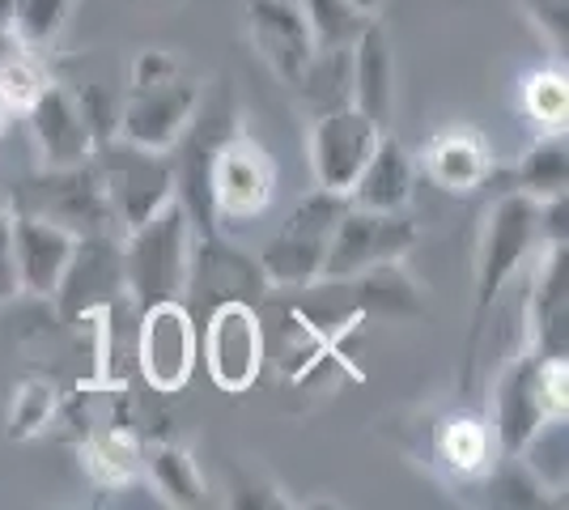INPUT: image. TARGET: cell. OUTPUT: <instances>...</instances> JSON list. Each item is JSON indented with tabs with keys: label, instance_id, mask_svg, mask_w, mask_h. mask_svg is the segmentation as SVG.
I'll return each instance as SVG.
<instances>
[{
	"label": "cell",
	"instance_id": "4",
	"mask_svg": "<svg viewBox=\"0 0 569 510\" xmlns=\"http://www.w3.org/2000/svg\"><path fill=\"white\" fill-rule=\"evenodd\" d=\"M569 409V362L566 358H540L531 349H522L519 358H510L506 370L493 383L489 396V426L498 438L501 460L519 456L527 438L536 434L545 421L566 417Z\"/></svg>",
	"mask_w": 569,
	"mask_h": 510
},
{
	"label": "cell",
	"instance_id": "21",
	"mask_svg": "<svg viewBox=\"0 0 569 510\" xmlns=\"http://www.w3.org/2000/svg\"><path fill=\"white\" fill-rule=\"evenodd\" d=\"M412 188H417V158L391 132H382L375 153L366 158V167L349 188V204L375 209V213H403L412 204Z\"/></svg>",
	"mask_w": 569,
	"mask_h": 510
},
{
	"label": "cell",
	"instance_id": "29",
	"mask_svg": "<svg viewBox=\"0 0 569 510\" xmlns=\"http://www.w3.org/2000/svg\"><path fill=\"white\" fill-rule=\"evenodd\" d=\"M77 0H13L9 13V30L22 39L26 48L48 51L60 43V34L69 30V18Z\"/></svg>",
	"mask_w": 569,
	"mask_h": 510
},
{
	"label": "cell",
	"instance_id": "16",
	"mask_svg": "<svg viewBox=\"0 0 569 510\" xmlns=\"http://www.w3.org/2000/svg\"><path fill=\"white\" fill-rule=\"evenodd\" d=\"M123 293V264H119V234H90L77 239L56 302L64 319L107 316Z\"/></svg>",
	"mask_w": 569,
	"mask_h": 510
},
{
	"label": "cell",
	"instance_id": "20",
	"mask_svg": "<svg viewBox=\"0 0 569 510\" xmlns=\"http://www.w3.org/2000/svg\"><path fill=\"white\" fill-rule=\"evenodd\" d=\"M349 94H353L357 111H366L379 128L391 123V111H396V51H391V34L379 18L366 26L361 39L349 48Z\"/></svg>",
	"mask_w": 569,
	"mask_h": 510
},
{
	"label": "cell",
	"instance_id": "33",
	"mask_svg": "<svg viewBox=\"0 0 569 510\" xmlns=\"http://www.w3.org/2000/svg\"><path fill=\"white\" fill-rule=\"evenodd\" d=\"M13 116H18V107H13V102H9V98L0 94V137H4V132H9V128H13Z\"/></svg>",
	"mask_w": 569,
	"mask_h": 510
},
{
	"label": "cell",
	"instance_id": "2",
	"mask_svg": "<svg viewBox=\"0 0 569 510\" xmlns=\"http://www.w3.org/2000/svg\"><path fill=\"white\" fill-rule=\"evenodd\" d=\"M191 251H196V221L170 200L153 218L119 234V264H123V293L128 302L144 311L167 298H188Z\"/></svg>",
	"mask_w": 569,
	"mask_h": 510
},
{
	"label": "cell",
	"instance_id": "18",
	"mask_svg": "<svg viewBox=\"0 0 569 510\" xmlns=\"http://www.w3.org/2000/svg\"><path fill=\"white\" fill-rule=\"evenodd\" d=\"M426 179L433 188L451 196H472L476 188H485L498 170L493 146L485 141V132H476L468 123H451V128H438L421 146V162Z\"/></svg>",
	"mask_w": 569,
	"mask_h": 510
},
{
	"label": "cell",
	"instance_id": "8",
	"mask_svg": "<svg viewBox=\"0 0 569 510\" xmlns=\"http://www.w3.org/2000/svg\"><path fill=\"white\" fill-rule=\"evenodd\" d=\"M90 162L102 179V192L111 200L119 234L141 226L144 218H153L162 204L174 200V162L162 149H144L123 141V137H107L94 146Z\"/></svg>",
	"mask_w": 569,
	"mask_h": 510
},
{
	"label": "cell",
	"instance_id": "5",
	"mask_svg": "<svg viewBox=\"0 0 569 510\" xmlns=\"http://www.w3.org/2000/svg\"><path fill=\"white\" fill-rule=\"evenodd\" d=\"M9 209L43 218L60 230H69L77 239L90 234H119L111 200L102 192L94 162H77V167H43L22 183L9 188Z\"/></svg>",
	"mask_w": 569,
	"mask_h": 510
},
{
	"label": "cell",
	"instance_id": "31",
	"mask_svg": "<svg viewBox=\"0 0 569 510\" xmlns=\"http://www.w3.org/2000/svg\"><path fill=\"white\" fill-rule=\"evenodd\" d=\"M230 507H289V498H284L281 486H272L263 472H247V468H238L234 481H230V498H226Z\"/></svg>",
	"mask_w": 569,
	"mask_h": 510
},
{
	"label": "cell",
	"instance_id": "27",
	"mask_svg": "<svg viewBox=\"0 0 569 510\" xmlns=\"http://www.w3.org/2000/svg\"><path fill=\"white\" fill-rule=\"evenodd\" d=\"M56 413H60V391H56V383L43 379V374H26L22 383L13 388V400H9L4 434L13 438V442L39 438L48 426H56Z\"/></svg>",
	"mask_w": 569,
	"mask_h": 510
},
{
	"label": "cell",
	"instance_id": "12",
	"mask_svg": "<svg viewBox=\"0 0 569 510\" xmlns=\"http://www.w3.org/2000/svg\"><path fill=\"white\" fill-rule=\"evenodd\" d=\"M310 174H315V188H328V192L349 196L353 179L361 174L366 158L375 153L379 137L387 128L370 120L366 111H357L353 102L332 107V111H319L310 116Z\"/></svg>",
	"mask_w": 569,
	"mask_h": 510
},
{
	"label": "cell",
	"instance_id": "6",
	"mask_svg": "<svg viewBox=\"0 0 569 510\" xmlns=\"http://www.w3.org/2000/svg\"><path fill=\"white\" fill-rule=\"evenodd\" d=\"M349 209V196L315 188L293 204V213L281 221V230L260 251V272L277 290H310L319 286L323 256L332 243V230L340 213Z\"/></svg>",
	"mask_w": 569,
	"mask_h": 510
},
{
	"label": "cell",
	"instance_id": "28",
	"mask_svg": "<svg viewBox=\"0 0 569 510\" xmlns=\"http://www.w3.org/2000/svg\"><path fill=\"white\" fill-rule=\"evenodd\" d=\"M522 111L540 132H566L569 120V77L566 64H548L522 81Z\"/></svg>",
	"mask_w": 569,
	"mask_h": 510
},
{
	"label": "cell",
	"instance_id": "13",
	"mask_svg": "<svg viewBox=\"0 0 569 510\" xmlns=\"http://www.w3.org/2000/svg\"><path fill=\"white\" fill-rule=\"evenodd\" d=\"M22 116H26V123H30V137H34V149H39V158H43V167H77V162H90V153H94V146H98V132L69 81H56V77H51Z\"/></svg>",
	"mask_w": 569,
	"mask_h": 510
},
{
	"label": "cell",
	"instance_id": "9",
	"mask_svg": "<svg viewBox=\"0 0 569 510\" xmlns=\"http://www.w3.org/2000/svg\"><path fill=\"white\" fill-rule=\"evenodd\" d=\"M421 230L408 213H375V209H345L332 230V243L323 256L319 281H353L361 272L400 264L417 247Z\"/></svg>",
	"mask_w": 569,
	"mask_h": 510
},
{
	"label": "cell",
	"instance_id": "22",
	"mask_svg": "<svg viewBox=\"0 0 569 510\" xmlns=\"http://www.w3.org/2000/svg\"><path fill=\"white\" fill-rule=\"evenodd\" d=\"M144 442L123 421H102L81 438V468L98 489H128L144 477Z\"/></svg>",
	"mask_w": 569,
	"mask_h": 510
},
{
	"label": "cell",
	"instance_id": "24",
	"mask_svg": "<svg viewBox=\"0 0 569 510\" xmlns=\"http://www.w3.org/2000/svg\"><path fill=\"white\" fill-rule=\"evenodd\" d=\"M515 188L527 192L531 200H552L566 196L569 188V141L566 132H540L531 149L519 158L515 170Z\"/></svg>",
	"mask_w": 569,
	"mask_h": 510
},
{
	"label": "cell",
	"instance_id": "7",
	"mask_svg": "<svg viewBox=\"0 0 569 510\" xmlns=\"http://www.w3.org/2000/svg\"><path fill=\"white\" fill-rule=\"evenodd\" d=\"M204 196H209V213L213 226H247L268 213L272 196H277V162L272 153L247 132V128H230L209 153V170H204Z\"/></svg>",
	"mask_w": 569,
	"mask_h": 510
},
{
	"label": "cell",
	"instance_id": "3",
	"mask_svg": "<svg viewBox=\"0 0 569 510\" xmlns=\"http://www.w3.org/2000/svg\"><path fill=\"white\" fill-rule=\"evenodd\" d=\"M545 243L540 239V200L527 192H506L485 209V226H480V243H476V268H472V344H468V370L463 383L472 379V353L476 340L485 332V319L493 311L501 290L519 277L527 256Z\"/></svg>",
	"mask_w": 569,
	"mask_h": 510
},
{
	"label": "cell",
	"instance_id": "11",
	"mask_svg": "<svg viewBox=\"0 0 569 510\" xmlns=\"http://www.w3.org/2000/svg\"><path fill=\"white\" fill-rule=\"evenodd\" d=\"M196 362H200V328L188 302L167 298L144 307L137 328V366L144 383L162 396H174L191 383Z\"/></svg>",
	"mask_w": 569,
	"mask_h": 510
},
{
	"label": "cell",
	"instance_id": "1",
	"mask_svg": "<svg viewBox=\"0 0 569 510\" xmlns=\"http://www.w3.org/2000/svg\"><path fill=\"white\" fill-rule=\"evenodd\" d=\"M200 107H204V81L188 73V64L174 51L144 48L137 51L128 90L119 98L116 137L170 153Z\"/></svg>",
	"mask_w": 569,
	"mask_h": 510
},
{
	"label": "cell",
	"instance_id": "14",
	"mask_svg": "<svg viewBox=\"0 0 569 510\" xmlns=\"http://www.w3.org/2000/svg\"><path fill=\"white\" fill-rule=\"evenodd\" d=\"M242 22L256 56L277 73V81L293 86L307 73L315 34H310L302 0H242Z\"/></svg>",
	"mask_w": 569,
	"mask_h": 510
},
{
	"label": "cell",
	"instance_id": "26",
	"mask_svg": "<svg viewBox=\"0 0 569 510\" xmlns=\"http://www.w3.org/2000/svg\"><path fill=\"white\" fill-rule=\"evenodd\" d=\"M302 9L315 34V51H349L361 39V30L379 18L357 0H302Z\"/></svg>",
	"mask_w": 569,
	"mask_h": 510
},
{
	"label": "cell",
	"instance_id": "34",
	"mask_svg": "<svg viewBox=\"0 0 569 510\" xmlns=\"http://www.w3.org/2000/svg\"><path fill=\"white\" fill-rule=\"evenodd\" d=\"M9 13H13V0H0V26H9Z\"/></svg>",
	"mask_w": 569,
	"mask_h": 510
},
{
	"label": "cell",
	"instance_id": "32",
	"mask_svg": "<svg viewBox=\"0 0 569 510\" xmlns=\"http://www.w3.org/2000/svg\"><path fill=\"white\" fill-rule=\"evenodd\" d=\"M22 293L18 281V256H13V209L9 200H0V307L13 302Z\"/></svg>",
	"mask_w": 569,
	"mask_h": 510
},
{
	"label": "cell",
	"instance_id": "17",
	"mask_svg": "<svg viewBox=\"0 0 569 510\" xmlns=\"http://www.w3.org/2000/svg\"><path fill=\"white\" fill-rule=\"evenodd\" d=\"M501 460L489 417L451 413L429 434V468L451 486H480Z\"/></svg>",
	"mask_w": 569,
	"mask_h": 510
},
{
	"label": "cell",
	"instance_id": "23",
	"mask_svg": "<svg viewBox=\"0 0 569 510\" xmlns=\"http://www.w3.org/2000/svg\"><path fill=\"white\" fill-rule=\"evenodd\" d=\"M144 477L158 489V498L167 507H204L209 502V481L200 472V463L183 442H144Z\"/></svg>",
	"mask_w": 569,
	"mask_h": 510
},
{
	"label": "cell",
	"instance_id": "30",
	"mask_svg": "<svg viewBox=\"0 0 569 510\" xmlns=\"http://www.w3.org/2000/svg\"><path fill=\"white\" fill-rule=\"evenodd\" d=\"M522 13L531 18V26L540 30L548 39V48L561 51V60H566V48H569V0H519Z\"/></svg>",
	"mask_w": 569,
	"mask_h": 510
},
{
	"label": "cell",
	"instance_id": "25",
	"mask_svg": "<svg viewBox=\"0 0 569 510\" xmlns=\"http://www.w3.org/2000/svg\"><path fill=\"white\" fill-rule=\"evenodd\" d=\"M289 90L302 98L310 116L353 102V94H349V51H315L307 73L298 77Z\"/></svg>",
	"mask_w": 569,
	"mask_h": 510
},
{
	"label": "cell",
	"instance_id": "19",
	"mask_svg": "<svg viewBox=\"0 0 569 510\" xmlns=\"http://www.w3.org/2000/svg\"><path fill=\"white\" fill-rule=\"evenodd\" d=\"M72 247H77V234H69V230H60L43 218H30V213H13V256H18L22 293L51 302L60 281H64Z\"/></svg>",
	"mask_w": 569,
	"mask_h": 510
},
{
	"label": "cell",
	"instance_id": "15",
	"mask_svg": "<svg viewBox=\"0 0 569 510\" xmlns=\"http://www.w3.org/2000/svg\"><path fill=\"white\" fill-rule=\"evenodd\" d=\"M527 349L540 358L569 353V243H540V264L522 298Z\"/></svg>",
	"mask_w": 569,
	"mask_h": 510
},
{
	"label": "cell",
	"instance_id": "10",
	"mask_svg": "<svg viewBox=\"0 0 569 510\" xmlns=\"http://www.w3.org/2000/svg\"><path fill=\"white\" fill-rule=\"evenodd\" d=\"M200 362L221 391L242 396L256 388L263 370V328L251 302L226 298L204 311L200 328Z\"/></svg>",
	"mask_w": 569,
	"mask_h": 510
},
{
	"label": "cell",
	"instance_id": "35",
	"mask_svg": "<svg viewBox=\"0 0 569 510\" xmlns=\"http://www.w3.org/2000/svg\"><path fill=\"white\" fill-rule=\"evenodd\" d=\"M357 4H361V9H370V13H379L382 9V0H357Z\"/></svg>",
	"mask_w": 569,
	"mask_h": 510
}]
</instances>
